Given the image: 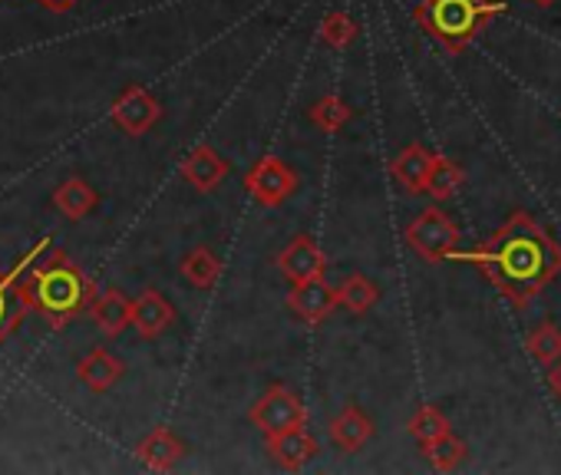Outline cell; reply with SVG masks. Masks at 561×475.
Wrapping results in <instances>:
<instances>
[{
	"label": "cell",
	"instance_id": "obj_24",
	"mask_svg": "<svg viewBox=\"0 0 561 475\" xmlns=\"http://www.w3.org/2000/svg\"><path fill=\"white\" fill-rule=\"evenodd\" d=\"M423 452H426V459H430V465L436 468V472H453V468H459L462 465V459H466V442L456 436V432H446V436H439L436 442H430V445H423Z\"/></svg>",
	"mask_w": 561,
	"mask_h": 475
},
{
	"label": "cell",
	"instance_id": "obj_20",
	"mask_svg": "<svg viewBox=\"0 0 561 475\" xmlns=\"http://www.w3.org/2000/svg\"><path fill=\"white\" fill-rule=\"evenodd\" d=\"M337 294H341V308L351 311V314H367L377 308L380 301V288L367 278V275H347L341 285H337Z\"/></svg>",
	"mask_w": 561,
	"mask_h": 475
},
{
	"label": "cell",
	"instance_id": "obj_23",
	"mask_svg": "<svg viewBox=\"0 0 561 475\" xmlns=\"http://www.w3.org/2000/svg\"><path fill=\"white\" fill-rule=\"evenodd\" d=\"M351 119H354V109L337 93H328L311 106V123L321 126L324 132H341Z\"/></svg>",
	"mask_w": 561,
	"mask_h": 475
},
{
	"label": "cell",
	"instance_id": "obj_4",
	"mask_svg": "<svg viewBox=\"0 0 561 475\" xmlns=\"http://www.w3.org/2000/svg\"><path fill=\"white\" fill-rule=\"evenodd\" d=\"M462 231L453 221V215H446L439 205H426L410 224H407V245L430 265H443L459 252Z\"/></svg>",
	"mask_w": 561,
	"mask_h": 475
},
{
	"label": "cell",
	"instance_id": "obj_30",
	"mask_svg": "<svg viewBox=\"0 0 561 475\" xmlns=\"http://www.w3.org/2000/svg\"><path fill=\"white\" fill-rule=\"evenodd\" d=\"M531 4H538V8H551V4H558V0H531Z\"/></svg>",
	"mask_w": 561,
	"mask_h": 475
},
{
	"label": "cell",
	"instance_id": "obj_6",
	"mask_svg": "<svg viewBox=\"0 0 561 475\" xmlns=\"http://www.w3.org/2000/svg\"><path fill=\"white\" fill-rule=\"evenodd\" d=\"M244 188H248V195L261 208H280V205H285L301 188V178H298V172L285 159L264 155V159H257L244 172Z\"/></svg>",
	"mask_w": 561,
	"mask_h": 475
},
{
	"label": "cell",
	"instance_id": "obj_11",
	"mask_svg": "<svg viewBox=\"0 0 561 475\" xmlns=\"http://www.w3.org/2000/svg\"><path fill=\"white\" fill-rule=\"evenodd\" d=\"M433 162H436V152H430L426 146L420 142H410L393 162H390V175L393 182L407 192V195H420L426 192V178L433 172Z\"/></svg>",
	"mask_w": 561,
	"mask_h": 475
},
{
	"label": "cell",
	"instance_id": "obj_13",
	"mask_svg": "<svg viewBox=\"0 0 561 475\" xmlns=\"http://www.w3.org/2000/svg\"><path fill=\"white\" fill-rule=\"evenodd\" d=\"M267 452H271V459H274L280 468L298 472V468H305V465L318 455V442H314V436L301 426V429H288V432L267 436Z\"/></svg>",
	"mask_w": 561,
	"mask_h": 475
},
{
	"label": "cell",
	"instance_id": "obj_8",
	"mask_svg": "<svg viewBox=\"0 0 561 475\" xmlns=\"http://www.w3.org/2000/svg\"><path fill=\"white\" fill-rule=\"evenodd\" d=\"M337 308H341V294H337V288L324 285V278H318V281H305V285H291L288 311H291L298 321H305L308 327L324 324Z\"/></svg>",
	"mask_w": 561,
	"mask_h": 475
},
{
	"label": "cell",
	"instance_id": "obj_16",
	"mask_svg": "<svg viewBox=\"0 0 561 475\" xmlns=\"http://www.w3.org/2000/svg\"><path fill=\"white\" fill-rule=\"evenodd\" d=\"M93 321L106 337H119L133 324V301H126L119 291H106L93 298Z\"/></svg>",
	"mask_w": 561,
	"mask_h": 475
},
{
	"label": "cell",
	"instance_id": "obj_29",
	"mask_svg": "<svg viewBox=\"0 0 561 475\" xmlns=\"http://www.w3.org/2000/svg\"><path fill=\"white\" fill-rule=\"evenodd\" d=\"M44 4H47L50 11H67V8L77 4V0H44Z\"/></svg>",
	"mask_w": 561,
	"mask_h": 475
},
{
	"label": "cell",
	"instance_id": "obj_25",
	"mask_svg": "<svg viewBox=\"0 0 561 475\" xmlns=\"http://www.w3.org/2000/svg\"><path fill=\"white\" fill-rule=\"evenodd\" d=\"M525 347H528V354H531L538 363H545V367L558 363V360H561V331H558V324H551V321L538 324V327L525 337Z\"/></svg>",
	"mask_w": 561,
	"mask_h": 475
},
{
	"label": "cell",
	"instance_id": "obj_22",
	"mask_svg": "<svg viewBox=\"0 0 561 475\" xmlns=\"http://www.w3.org/2000/svg\"><path fill=\"white\" fill-rule=\"evenodd\" d=\"M407 429H410V436L420 442V449L430 445V442H436L439 436L453 432V429H449V419H446V416L439 413V406H433V403L416 406V413L410 416Z\"/></svg>",
	"mask_w": 561,
	"mask_h": 475
},
{
	"label": "cell",
	"instance_id": "obj_10",
	"mask_svg": "<svg viewBox=\"0 0 561 475\" xmlns=\"http://www.w3.org/2000/svg\"><path fill=\"white\" fill-rule=\"evenodd\" d=\"M374 419L357 403H344V409L328 422V436L341 452H360L374 439Z\"/></svg>",
	"mask_w": 561,
	"mask_h": 475
},
{
	"label": "cell",
	"instance_id": "obj_9",
	"mask_svg": "<svg viewBox=\"0 0 561 475\" xmlns=\"http://www.w3.org/2000/svg\"><path fill=\"white\" fill-rule=\"evenodd\" d=\"M159 119H162V106H159V100H156L149 90H142V86L123 90V96L113 103V123H116L123 132H129V136L149 132Z\"/></svg>",
	"mask_w": 561,
	"mask_h": 475
},
{
	"label": "cell",
	"instance_id": "obj_19",
	"mask_svg": "<svg viewBox=\"0 0 561 475\" xmlns=\"http://www.w3.org/2000/svg\"><path fill=\"white\" fill-rule=\"evenodd\" d=\"M100 195L90 182L83 178H67L57 192H54V205L67 215V218H83L96 208Z\"/></svg>",
	"mask_w": 561,
	"mask_h": 475
},
{
	"label": "cell",
	"instance_id": "obj_3",
	"mask_svg": "<svg viewBox=\"0 0 561 475\" xmlns=\"http://www.w3.org/2000/svg\"><path fill=\"white\" fill-rule=\"evenodd\" d=\"M31 304H37L41 311H47L54 317V324H64L67 317L80 314L90 301H93V288L90 281L70 265H57L44 275L34 278V285L24 291Z\"/></svg>",
	"mask_w": 561,
	"mask_h": 475
},
{
	"label": "cell",
	"instance_id": "obj_2",
	"mask_svg": "<svg viewBox=\"0 0 561 475\" xmlns=\"http://www.w3.org/2000/svg\"><path fill=\"white\" fill-rule=\"evenodd\" d=\"M502 14H508L505 0H420L413 11V21L446 54L459 57Z\"/></svg>",
	"mask_w": 561,
	"mask_h": 475
},
{
	"label": "cell",
	"instance_id": "obj_5",
	"mask_svg": "<svg viewBox=\"0 0 561 475\" xmlns=\"http://www.w3.org/2000/svg\"><path fill=\"white\" fill-rule=\"evenodd\" d=\"M248 419L264 436H277V432H288V429H301L308 422V409H305V399L291 386L274 383L267 393H261L254 399V406L248 409Z\"/></svg>",
	"mask_w": 561,
	"mask_h": 475
},
{
	"label": "cell",
	"instance_id": "obj_26",
	"mask_svg": "<svg viewBox=\"0 0 561 475\" xmlns=\"http://www.w3.org/2000/svg\"><path fill=\"white\" fill-rule=\"evenodd\" d=\"M357 34H360V27H357V21L347 11H331L321 21V40L328 47H334V50H347L357 40Z\"/></svg>",
	"mask_w": 561,
	"mask_h": 475
},
{
	"label": "cell",
	"instance_id": "obj_1",
	"mask_svg": "<svg viewBox=\"0 0 561 475\" xmlns=\"http://www.w3.org/2000/svg\"><path fill=\"white\" fill-rule=\"evenodd\" d=\"M449 262L476 265L512 308H528L561 275V245L535 215L515 211L479 248Z\"/></svg>",
	"mask_w": 561,
	"mask_h": 475
},
{
	"label": "cell",
	"instance_id": "obj_12",
	"mask_svg": "<svg viewBox=\"0 0 561 475\" xmlns=\"http://www.w3.org/2000/svg\"><path fill=\"white\" fill-rule=\"evenodd\" d=\"M228 172H231V165L211 146H195L182 159V178L198 192H215L228 178Z\"/></svg>",
	"mask_w": 561,
	"mask_h": 475
},
{
	"label": "cell",
	"instance_id": "obj_17",
	"mask_svg": "<svg viewBox=\"0 0 561 475\" xmlns=\"http://www.w3.org/2000/svg\"><path fill=\"white\" fill-rule=\"evenodd\" d=\"M80 380L93 390V393H106L113 383H119V376L126 373V367L110 354V350H90L80 367H77Z\"/></svg>",
	"mask_w": 561,
	"mask_h": 475
},
{
	"label": "cell",
	"instance_id": "obj_14",
	"mask_svg": "<svg viewBox=\"0 0 561 475\" xmlns=\"http://www.w3.org/2000/svg\"><path fill=\"white\" fill-rule=\"evenodd\" d=\"M172 324H175V308H172L159 291L149 288V291H142V294L133 301V327H136L146 340L165 334Z\"/></svg>",
	"mask_w": 561,
	"mask_h": 475
},
{
	"label": "cell",
	"instance_id": "obj_18",
	"mask_svg": "<svg viewBox=\"0 0 561 475\" xmlns=\"http://www.w3.org/2000/svg\"><path fill=\"white\" fill-rule=\"evenodd\" d=\"M182 275H185V281H188L192 288L211 291V288L218 285V278H221V262H218V255H215L211 248L198 245V248H192V252L182 258Z\"/></svg>",
	"mask_w": 561,
	"mask_h": 475
},
{
	"label": "cell",
	"instance_id": "obj_7",
	"mask_svg": "<svg viewBox=\"0 0 561 475\" xmlns=\"http://www.w3.org/2000/svg\"><path fill=\"white\" fill-rule=\"evenodd\" d=\"M277 271L285 275L291 285H305V281H318L328 271V255L321 252V245L311 234H295L291 242L277 252L274 258Z\"/></svg>",
	"mask_w": 561,
	"mask_h": 475
},
{
	"label": "cell",
	"instance_id": "obj_27",
	"mask_svg": "<svg viewBox=\"0 0 561 475\" xmlns=\"http://www.w3.org/2000/svg\"><path fill=\"white\" fill-rule=\"evenodd\" d=\"M11 278H0V340L8 337V331L14 327V321L21 317V308L14 311V301L8 298V291H4V285H8Z\"/></svg>",
	"mask_w": 561,
	"mask_h": 475
},
{
	"label": "cell",
	"instance_id": "obj_15",
	"mask_svg": "<svg viewBox=\"0 0 561 475\" xmlns=\"http://www.w3.org/2000/svg\"><path fill=\"white\" fill-rule=\"evenodd\" d=\"M182 455H185V442H182L172 429H165V426L152 429V432L139 442V459H142V465L152 468V472H169Z\"/></svg>",
	"mask_w": 561,
	"mask_h": 475
},
{
	"label": "cell",
	"instance_id": "obj_28",
	"mask_svg": "<svg viewBox=\"0 0 561 475\" xmlns=\"http://www.w3.org/2000/svg\"><path fill=\"white\" fill-rule=\"evenodd\" d=\"M548 390L561 399V360L551 363V370H548Z\"/></svg>",
	"mask_w": 561,
	"mask_h": 475
},
{
	"label": "cell",
	"instance_id": "obj_21",
	"mask_svg": "<svg viewBox=\"0 0 561 475\" xmlns=\"http://www.w3.org/2000/svg\"><path fill=\"white\" fill-rule=\"evenodd\" d=\"M462 182H466V172L459 169V162H453L446 155H436L433 172L426 178V195L436 198V201H446V198H453L462 188Z\"/></svg>",
	"mask_w": 561,
	"mask_h": 475
}]
</instances>
